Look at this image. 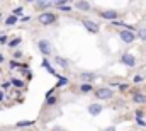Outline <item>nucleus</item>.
Instances as JSON below:
<instances>
[{
	"label": "nucleus",
	"mask_w": 146,
	"mask_h": 131,
	"mask_svg": "<svg viewBox=\"0 0 146 131\" xmlns=\"http://www.w3.org/2000/svg\"><path fill=\"white\" fill-rule=\"evenodd\" d=\"M37 21H39L42 26H49V24L56 22V15H54L53 12H42V14L37 17Z\"/></svg>",
	"instance_id": "obj_1"
},
{
	"label": "nucleus",
	"mask_w": 146,
	"mask_h": 131,
	"mask_svg": "<svg viewBox=\"0 0 146 131\" xmlns=\"http://www.w3.org/2000/svg\"><path fill=\"white\" fill-rule=\"evenodd\" d=\"M95 96H97V99H100V100H109V99H112L114 92L110 90L109 87H102V89H99L95 92Z\"/></svg>",
	"instance_id": "obj_2"
},
{
	"label": "nucleus",
	"mask_w": 146,
	"mask_h": 131,
	"mask_svg": "<svg viewBox=\"0 0 146 131\" xmlns=\"http://www.w3.org/2000/svg\"><path fill=\"white\" fill-rule=\"evenodd\" d=\"M121 61H122V65L129 66V68H133V66H136V58L131 55V53H124L122 56H121Z\"/></svg>",
	"instance_id": "obj_3"
},
{
	"label": "nucleus",
	"mask_w": 146,
	"mask_h": 131,
	"mask_svg": "<svg viewBox=\"0 0 146 131\" xmlns=\"http://www.w3.org/2000/svg\"><path fill=\"white\" fill-rule=\"evenodd\" d=\"M37 46H39V51H41L42 55H51V43H49V41L41 39Z\"/></svg>",
	"instance_id": "obj_4"
},
{
	"label": "nucleus",
	"mask_w": 146,
	"mask_h": 131,
	"mask_svg": "<svg viewBox=\"0 0 146 131\" xmlns=\"http://www.w3.org/2000/svg\"><path fill=\"white\" fill-rule=\"evenodd\" d=\"M83 26H85V27H87V29H88L90 33H94V34H97L99 31H100L99 24H95L94 21H88V19H87V21H83Z\"/></svg>",
	"instance_id": "obj_5"
},
{
	"label": "nucleus",
	"mask_w": 146,
	"mask_h": 131,
	"mask_svg": "<svg viewBox=\"0 0 146 131\" xmlns=\"http://www.w3.org/2000/svg\"><path fill=\"white\" fill-rule=\"evenodd\" d=\"M102 109H104V107H102L100 104H90V106H88V114H90V116H99V114L102 112Z\"/></svg>",
	"instance_id": "obj_6"
},
{
	"label": "nucleus",
	"mask_w": 146,
	"mask_h": 131,
	"mask_svg": "<svg viewBox=\"0 0 146 131\" xmlns=\"http://www.w3.org/2000/svg\"><path fill=\"white\" fill-rule=\"evenodd\" d=\"M100 14V17L102 19H107V21H115V17H117V12L115 10H104V12H99Z\"/></svg>",
	"instance_id": "obj_7"
},
{
	"label": "nucleus",
	"mask_w": 146,
	"mask_h": 131,
	"mask_svg": "<svg viewBox=\"0 0 146 131\" xmlns=\"http://www.w3.org/2000/svg\"><path fill=\"white\" fill-rule=\"evenodd\" d=\"M121 39L124 41V43H133L134 41V34L131 33V31H121Z\"/></svg>",
	"instance_id": "obj_8"
},
{
	"label": "nucleus",
	"mask_w": 146,
	"mask_h": 131,
	"mask_svg": "<svg viewBox=\"0 0 146 131\" xmlns=\"http://www.w3.org/2000/svg\"><path fill=\"white\" fill-rule=\"evenodd\" d=\"M133 100H134V102H138V104H145V102H146V96H145V94H139V92H134Z\"/></svg>",
	"instance_id": "obj_9"
},
{
	"label": "nucleus",
	"mask_w": 146,
	"mask_h": 131,
	"mask_svg": "<svg viewBox=\"0 0 146 131\" xmlns=\"http://www.w3.org/2000/svg\"><path fill=\"white\" fill-rule=\"evenodd\" d=\"M95 77H97L95 73H82V75H80V78H82V80H85V84H87V82L95 80Z\"/></svg>",
	"instance_id": "obj_10"
},
{
	"label": "nucleus",
	"mask_w": 146,
	"mask_h": 131,
	"mask_svg": "<svg viewBox=\"0 0 146 131\" xmlns=\"http://www.w3.org/2000/svg\"><path fill=\"white\" fill-rule=\"evenodd\" d=\"M75 7L80 9V10H88L90 9V3L88 2H75Z\"/></svg>",
	"instance_id": "obj_11"
},
{
	"label": "nucleus",
	"mask_w": 146,
	"mask_h": 131,
	"mask_svg": "<svg viewBox=\"0 0 146 131\" xmlns=\"http://www.w3.org/2000/svg\"><path fill=\"white\" fill-rule=\"evenodd\" d=\"M54 61H56V65H60L61 68H68V61H66L65 58H60V56H56V58H54Z\"/></svg>",
	"instance_id": "obj_12"
},
{
	"label": "nucleus",
	"mask_w": 146,
	"mask_h": 131,
	"mask_svg": "<svg viewBox=\"0 0 146 131\" xmlns=\"http://www.w3.org/2000/svg\"><path fill=\"white\" fill-rule=\"evenodd\" d=\"M10 85H14V87H19V89H21V87H24V82H22L21 78H12V80H10Z\"/></svg>",
	"instance_id": "obj_13"
},
{
	"label": "nucleus",
	"mask_w": 146,
	"mask_h": 131,
	"mask_svg": "<svg viewBox=\"0 0 146 131\" xmlns=\"http://www.w3.org/2000/svg\"><path fill=\"white\" fill-rule=\"evenodd\" d=\"M33 124H34V121H19L15 126L17 128H26V126H33Z\"/></svg>",
	"instance_id": "obj_14"
},
{
	"label": "nucleus",
	"mask_w": 146,
	"mask_h": 131,
	"mask_svg": "<svg viewBox=\"0 0 146 131\" xmlns=\"http://www.w3.org/2000/svg\"><path fill=\"white\" fill-rule=\"evenodd\" d=\"M42 66H44L49 73H53V75H54V70H53V66L49 65V61H48V60H42Z\"/></svg>",
	"instance_id": "obj_15"
},
{
	"label": "nucleus",
	"mask_w": 146,
	"mask_h": 131,
	"mask_svg": "<svg viewBox=\"0 0 146 131\" xmlns=\"http://www.w3.org/2000/svg\"><path fill=\"white\" fill-rule=\"evenodd\" d=\"M80 90H82L83 94H87V92H90V90H92V85H90V84H83V85L80 87Z\"/></svg>",
	"instance_id": "obj_16"
},
{
	"label": "nucleus",
	"mask_w": 146,
	"mask_h": 131,
	"mask_svg": "<svg viewBox=\"0 0 146 131\" xmlns=\"http://www.w3.org/2000/svg\"><path fill=\"white\" fill-rule=\"evenodd\" d=\"M36 5L39 7V9H46V7L53 5V2H36Z\"/></svg>",
	"instance_id": "obj_17"
},
{
	"label": "nucleus",
	"mask_w": 146,
	"mask_h": 131,
	"mask_svg": "<svg viewBox=\"0 0 146 131\" xmlns=\"http://www.w3.org/2000/svg\"><path fill=\"white\" fill-rule=\"evenodd\" d=\"M68 84V78L66 77H60L58 78V87H63V85H66Z\"/></svg>",
	"instance_id": "obj_18"
},
{
	"label": "nucleus",
	"mask_w": 146,
	"mask_h": 131,
	"mask_svg": "<svg viewBox=\"0 0 146 131\" xmlns=\"http://www.w3.org/2000/svg\"><path fill=\"white\" fill-rule=\"evenodd\" d=\"M9 26H12V24H15L17 22V17H14V15H10V17H7V21H5Z\"/></svg>",
	"instance_id": "obj_19"
},
{
	"label": "nucleus",
	"mask_w": 146,
	"mask_h": 131,
	"mask_svg": "<svg viewBox=\"0 0 146 131\" xmlns=\"http://www.w3.org/2000/svg\"><path fill=\"white\" fill-rule=\"evenodd\" d=\"M138 36H139V39H141V41H146V29H139Z\"/></svg>",
	"instance_id": "obj_20"
},
{
	"label": "nucleus",
	"mask_w": 146,
	"mask_h": 131,
	"mask_svg": "<svg viewBox=\"0 0 146 131\" xmlns=\"http://www.w3.org/2000/svg\"><path fill=\"white\" fill-rule=\"evenodd\" d=\"M9 44H10L12 48H14V46H17V44H21V37H15V39H14V41H10Z\"/></svg>",
	"instance_id": "obj_21"
},
{
	"label": "nucleus",
	"mask_w": 146,
	"mask_h": 131,
	"mask_svg": "<svg viewBox=\"0 0 146 131\" xmlns=\"http://www.w3.org/2000/svg\"><path fill=\"white\" fill-rule=\"evenodd\" d=\"M12 14H14V17L21 15V14H22V9H21V7H19V9H14V10H12Z\"/></svg>",
	"instance_id": "obj_22"
},
{
	"label": "nucleus",
	"mask_w": 146,
	"mask_h": 131,
	"mask_svg": "<svg viewBox=\"0 0 146 131\" xmlns=\"http://www.w3.org/2000/svg\"><path fill=\"white\" fill-rule=\"evenodd\" d=\"M54 102H56V99H54V97H48V100H46V104H48V106H53Z\"/></svg>",
	"instance_id": "obj_23"
},
{
	"label": "nucleus",
	"mask_w": 146,
	"mask_h": 131,
	"mask_svg": "<svg viewBox=\"0 0 146 131\" xmlns=\"http://www.w3.org/2000/svg\"><path fill=\"white\" fill-rule=\"evenodd\" d=\"M141 82H143V77L141 75H136L134 77V84H141Z\"/></svg>",
	"instance_id": "obj_24"
},
{
	"label": "nucleus",
	"mask_w": 146,
	"mask_h": 131,
	"mask_svg": "<svg viewBox=\"0 0 146 131\" xmlns=\"http://www.w3.org/2000/svg\"><path fill=\"white\" fill-rule=\"evenodd\" d=\"M19 63H17V61H10V68H12V70H15V68H19Z\"/></svg>",
	"instance_id": "obj_25"
},
{
	"label": "nucleus",
	"mask_w": 146,
	"mask_h": 131,
	"mask_svg": "<svg viewBox=\"0 0 146 131\" xmlns=\"http://www.w3.org/2000/svg\"><path fill=\"white\" fill-rule=\"evenodd\" d=\"M60 9H61V10H65V12H70V10H72V9H70V7H68V5H61V7H60Z\"/></svg>",
	"instance_id": "obj_26"
},
{
	"label": "nucleus",
	"mask_w": 146,
	"mask_h": 131,
	"mask_svg": "<svg viewBox=\"0 0 146 131\" xmlns=\"http://www.w3.org/2000/svg\"><path fill=\"white\" fill-rule=\"evenodd\" d=\"M9 87H10V82H5V84H2V89H3V90H7Z\"/></svg>",
	"instance_id": "obj_27"
},
{
	"label": "nucleus",
	"mask_w": 146,
	"mask_h": 131,
	"mask_svg": "<svg viewBox=\"0 0 146 131\" xmlns=\"http://www.w3.org/2000/svg\"><path fill=\"white\" fill-rule=\"evenodd\" d=\"M7 43V36H0V44H5Z\"/></svg>",
	"instance_id": "obj_28"
},
{
	"label": "nucleus",
	"mask_w": 146,
	"mask_h": 131,
	"mask_svg": "<svg viewBox=\"0 0 146 131\" xmlns=\"http://www.w3.org/2000/svg\"><path fill=\"white\" fill-rule=\"evenodd\" d=\"M136 123H138L139 126H146V121H143V119H136Z\"/></svg>",
	"instance_id": "obj_29"
},
{
	"label": "nucleus",
	"mask_w": 146,
	"mask_h": 131,
	"mask_svg": "<svg viewBox=\"0 0 146 131\" xmlns=\"http://www.w3.org/2000/svg\"><path fill=\"white\" fill-rule=\"evenodd\" d=\"M21 56H22V53H21V51H15V53H14V58H21Z\"/></svg>",
	"instance_id": "obj_30"
},
{
	"label": "nucleus",
	"mask_w": 146,
	"mask_h": 131,
	"mask_svg": "<svg viewBox=\"0 0 146 131\" xmlns=\"http://www.w3.org/2000/svg\"><path fill=\"white\" fill-rule=\"evenodd\" d=\"M106 131H115V128H114V126H109V128H107Z\"/></svg>",
	"instance_id": "obj_31"
},
{
	"label": "nucleus",
	"mask_w": 146,
	"mask_h": 131,
	"mask_svg": "<svg viewBox=\"0 0 146 131\" xmlns=\"http://www.w3.org/2000/svg\"><path fill=\"white\" fill-rule=\"evenodd\" d=\"M0 100H3V92H0Z\"/></svg>",
	"instance_id": "obj_32"
},
{
	"label": "nucleus",
	"mask_w": 146,
	"mask_h": 131,
	"mask_svg": "<svg viewBox=\"0 0 146 131\" xmlns=\"http://www.w3.org/2000/svg\"><path fill=\"white\" fill-rule=\"evenodd\" d=\"M54 131H63L61 128H54Z\"/></svg>",
	"instance_id": "obj_33"
},
{
	"label": "nucleus",
	"mask_w": 146,
	"mask_h": 131,
	"mask_svg": "<svg viewBox=\"0 0 146 131\" xmlns=\"http://www.w3.org/2000/svg\"><path fill=\"white\" fill-rule=\"evenodd\" d=\"M0 61H3V56H2V55H0Z\"/></svg>",
	"instance_id": "obj_34"
}]
</instances>
